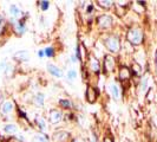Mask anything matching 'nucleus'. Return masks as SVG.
Returning <instances> with one entry per match:
<instances>
[{
    "label": "nucleus",
    "instance_id": "1",
    "mask_svg": "<svg viewBox=\"0 0 157 142\" xmlns=\"http://www.w3.org/2000/svg\"><path fill=\"white\" fill-rule=\"evenodd\" d=\"M126 40L132 45H140L143 41V31L138 27H132L126 33Z\"/></svg>",
    "mask_w": 157,
    "mask_h": 142
},
{
    "label": "nucleus",
    "instance_id": "2",
    "mask_svg": "<svg viewBox=\"0 0 157 142\" xmlns=\"http://www.w3.org/2000/svg\"><path fill=\"white\" fill-rule=\"evenodd\" d=\"M104 44H105V46L106 49L112 52V53H116L119 51V49H121V40L118 38L117 36H109L105 41H104Z\"/></svg>",
    "mask_w": 157,
    "mask_h": 142
},
{
    "label": "nucleus",
    "instance_id": "3",
    "mask_svg": "<svg viewBox=\"0 0 157 142\" xmlns=\"http://www.w3.org/2000/svg\"><path fill=\"white\" fill-rule=\"evenodd\" d=\"M112 23H113L112 17L109 14H103V16H99L97 18V24L101 29H109L112 25Z\"/></svg>",
    "mask_w": 157,
    "mask_h": 142
},
{
    "label": "nucleus",
    "instance_id": "4",
    "mask_svg": "<svg viewBox=\"0 0 157 142\" xmlns=\"http://www.w3.org/2000/svg\"><path fill=\"white\" fill-rule=\"evenodd\" d=\"M115 65H116V59L112 57V55H106L104 57L103 66H104L105 72H111V71H113Z\"/></svg>",
    "mask_w": 157,
    "mask_h": 142
},
{
    "label": "nucleus",
    "instance_id": "5",
    "mask_svg": "<svg viewBox=\"0 0 157 142\" xmlns=\"http://www.w3.org/2000/svg\"><path fill=\"white\" fill-rule=\"evenodd\" d=\"M48 120H50V122H51L52 124L59 123V122L63 120V114H62V111L57 110V109H52V110L50 111V114H48Z\"/></svg>",
    "mask_w": 157,
    "mask_h": 142
},
{
    "label": "nucleus",
    "instance_id": "6",
    "mask_svg": "<svg viewBox=\"0 0 157 142\" xmlns=\"http://www.w3.org/2000/svg\"><path fill=\"white\" fill-rule=\"evenodd\" d=\"M69 137H70V134L65 130H58V132H55L52 135L53 142H65Z\"/></svg>",
    "mask_w": 157,
    "mask_h": 142
},
{
    "label": "nucleus",
    "instance_id": "7",
    "mask_svg": "<svg viewBox=\"0 0 157 142\" xmlns=\"http://www.w3.org/2000/svg\"><path fill=\"white\" fill-rule=\"evenodd\" d=\"M97 96H98V93H97V90H96L94 87H91V85H87L86 93H85V97H86L87 102H89V103L96 102V100H97Z\"/></svg>",
    "mask_w": 157,
    "mask_h": 142
},
{
    "label": "nucleus",
    "instance_id": "8",
    "mask_svg": "<svg viewBox=\"0 0 157 142\" xmlns=\"http://www.w3.org/2000/svg\"><path fill=\"white\" fill-rule=\"evenodd\" d=\"M47 71H48L52 76L57 77V78H60V77H63L64 76L62 69H60V68H58L57 65H55V64H52V63L47 64Z\"/></svg>",
    "mask_w": 157,
    "mask_h": 142
},
{
    "label": "nucleus",
    "instance_id": "9",
    "mask_svg": "<svg viewBox=\"0 0 157 142\" xmlns=\"http://www.w3.org/2000/svg\"><path fill=\"white\" fill-rule=\"evenodd\" d=\"M89 65H90V70L92 71V72L98 73V72L101 71V64H99V61H98L94 55H91L90 56V58H89Z\"/></svg>",
    "mask_w": 157,
    "mask_h": 142
},
{
    "label": "nucleus",
    "instance_id": "10",
    "mask_svg": "<svg viewBox=\"0 0 157 142\" xmlns=\"http://www.w3.org/2000/svg\"><path fill=\"white\" fill-rule=\"evenodd\" d=\"M13 58L18 61V62H26L29 58H30V53L27 50H20V51H17Z\"/></svg>",
    "mask_w": 157,
    "mask_h": 142
},
{
    "label": "nucleus",
    "instance_id": "11",
    "mask_svg": "<svg viewBox=\"0 0 157 142\" xmlns=\"http://www.w3.org/2000/svg\"><path fill=\"white\" fill-rule=\"evenodd\" d=\"M131 77V71L130 69H128L126 66H122L121 69H119V78L122 82H126V81H129Z\"/></svg>",
    "mask_w": 157,
    "mask_h": 142
},
{
    "label": "nucleus",
    "instance_id": "12",
    "mask_svg": "<svg viewBox=\"0 0 157 142\" xmlns=\"http://www.w3.org/2000/svg\"><path fill=\"white\" fill-rule=\"evenodd\" d=\"M13 109H14V105H13L12 101H5V102L2 103V105H1V112L4 115L11 114L13 111Z\"/></svg>",
    "mask_w": 157,
    "mask_h": 142
},
{
    "label": "nucleus",
    "instance_id": "13",
    "mask_svg": "<svg viewBox=\"0 0 157 142\" xmlns=\"http://www.w3.org/2000/svg\"><path fill=\"white\" fill-rule=\"evenodd\" d=\"M109 89H110L111 96H112L116 101H118V100H119V96H121V91H119V88H118L117 84L111 82L110 84H109Z\"/></svg>",
    "mask_w": 157,
    "mask_h": 142
},
{
    "label": "nucleus",
    "instance_id": "14",
    "mask_svg": "<svg viewBox=\"0 0 157 142\" xmlns=\"http://www.w3.org/2000/svg\"><path fill=\"white\" fill-rule=\"evenodd\" d=\"M36 124L38 126V128L40 129V133H45L47 130V126H46V121L43 117H36Z\"/></svg>",
    "mask_w": 157,
    "mask_h": 142
},
{
    "label": "nucleus",
    "instance_id": "15",
    "mask_svg": "<svg viewBox=\"0 0 157 142\" xmlns=\"http://www.w3.org/2000/svg\"><path fill=\"white\" fill-rule=\"evenodd\" d=\"M4 130H5V133H7L10 135L16 134L18 132V127L16 124H13V123H7V124L4 126Z\"/></svg>",
    "mask_w": 157,
    "mask_h": 142
},
{
    "label": "nucleus",
    "instance_id": "16",
    "mask_svg": "<svg viewBox=\"0 0 157 142\" xmlns=\"http://www.w3.org/2000/svg\"><path fill=\"white\" fill-rule=\"evenodd\" d=\"M10 13L14 17V18H20L21 14H23L21 10L18 7L17 5H11V6H10Z\"/></svg>",
    "mask_w": 157,
    "mask_h": 142
},
{
    "label": "nucleus",
    "instance_id": "17",
    "mask_svg": "<svg viewBox=\"0 0 157 142\" xmlns=\"http://www.w3.org/2000/svg\"><path fill=\"white\" fill-rule=\"evenodd\" d=\"M148 76H144L141 81V85H140V93L141 94H145L147 93V90H149L148 89Z\"/></svg>",
    "mask_w": 157,
    "mask_h": 142
},
{
    "label": "nucleus",
    "instance_id": "18",
    "mask_svg": "<svg viewBox=\"0 0 157 142\" xmlns=\"http://www.w3.org/2000/svg\"><path fill=\"white\" fill-rule=\"evenodd\" d=\"M44 98H45L44 94H37L34 96V98H33V103L37 107H43L44 105Z\"/></svg>",
    "mask_w": 157,
    "mask_h": 142
},
{
    "label": "nucleus",
    "instance_id": "19",
    "mask_svg": "<svg viewBox=\"0 0 157 142\" xmlns=\"http://www.w3.org/2000/svg\"><path fill=\"white\" fill-rule=\"evenodd\" d=\"M14 30H16V32L19 33V34H23L24 32L26 31V27H25V24H24L23 20H21V22H17V23L14 24Z\"/></svg>",
    "mask_w": 157,
    "mask_h": 142
},
{
    "label": "nucleus",
    "instance_id": "20",
    "mask_svg": "<svg viewBox=\"0 0 157 142\" xmlns=\"http://www.w3.org/2000/svg\"><path fill=\"white\" fill-rule=\"evenodd\" d=\"M34 139L38 142H50V139L45 133H37L34 135Z\"/></svg>",
    "mask_w": 157,
    "mask_h": 142
},
{
    "label": "nucleus",
    "instance_id": "21",
    "mask_svg": "<svg viewBox=\"0 0 157 142\" xmlns=\"http://www.w3.org/2000/svg\"><path fill=\"white\" fill-rule=\"evenodd\" d=\"M97 4L103 8H110L111 6L113 5V2H112V1H106V0H104V1L99 0V1H97Z\"/></svg>",
    "mask_w": 157,
    "mask_h": 142
},
{
    "label": "nucleus",
    "instance_id": "22",
    "mask_svg": "<svg viewBox=\"0 0 157 142\" xmlns=\"http://www.w3.org/2000/svg\"><path fill=\"white\" fill-rule=\"evenodd\" d=\"M59 104H60V107H63L64 109H70L71 108V102L69 100H60L59 101Z\"/></svg>",
    "mask_w": 157,
    "mask_h": 142
},
{
    "label": "nucleus",
    "instance_id": "23",
    "mask_svg": "<svg viewBox=\"0 0 157 142\" xmlns=\"http://www.w3.org/2000/svg\"><path fill=\"white\" fill-rule=\"evenodd\" d=\"M131 70L134 71L135 75H141L142 68H141V65H140L138 63H134V65H132V68H131Z\"/></svg>",
    "mask_w": 157,
    "mask_h": 142
},
{
    "label": "nucleus",
    "instance_id": "24",
    "mask_svg": "<svg viewBox=\"0 0 157 142\" xmlns=\"http://www.w3.org/2000/svg\"><path fill=\"white\" fill-rule=\"evenodd\" d=\"M67 78L70 79V81H73V79L77 77V71L73 70V69H70V70L67 71Z\"/></svg>",
    "mask_w": 157,
    "mask_h": 142
},
{
    "label": "nucleus",
    "instance_id": "25",
    "mask_svg": "<svg viewBox=\"0 0 157 142\" xmlns=\"http://www.w3.org/2000/svg\"><path fill=\"white\" fill-rule=\"evenodd\" d=\"M44 53L46 57H53L55 56V50L52 49V47H46L45 50H44Z\"/></svg>",
    "mask_w": 157,
    "mask_h": 142
},
{
    "label": "nucleus",
    "instance_id": "26",
    "mask_svg": "<svg viewBox=\"0 0 157 142\" xmlns=\"http://www.w3.org/2000/svg\"><path fill=\"white\" fill-rule=\"evenodd\" d=\"M12 71H13V66L11 65V64H7V66H6V69H5V73L6 75H10L11 76V73H12Z\"/></svg>",
    "mask_w": 157,
    "mask_h": 142
},
{
    "label": "nucleus",
    "instance_id": "27",
    "mask_svg": "<svg viewBox=\"0 0 157 142\" xmlns=\"http://www.w3.org/2000/svg\"><path fill=\"white\" fill-rule=\"evenodd\" d=\"M40 4H41V10L43 11H46L48 6H50V2L48 1H40Z\"/></svg>",
    "mask_w": 157,
    "mask_h": 142
},
{
    "label": "nucleus",
    "instance_id": "28",
    "mask_svg": "<svg viewBox=\"0 0 157 142\" xmlns=\"http://www.w3.org/2000/svg\"><path fill=\"white\" fill-rule=\"evenodd\" d=\"M77 59H78V57H77V56H71V63H76V62H77Z\"/></svg>",
    "mask_w": 157,
    "mask_h": 142
},
{
    "label": "nucleus",
    "instance_id": "29",
    "mask_svg": "<svg viewBox=\"0 0 157 142\" xmlns=\"http://www.w3.org/2000/svg\"><path fill=\"white\" fill-rule=\"evenodd\" d=\"M103 142H113V140H112L111 137H109V136H106V137L103 140Z\"/></svg>",
    "mask_w": 157,
    "mask_h": 142
},
{
    "label": "nucleus",
    "instance_id": "30",
    "mask_svg": "<svg viewBox=\"0 0 157 142\" xmlns=\"http://www.w3.org/2000/svg\"><path fill=\"white\" fill-rule=\"evenodd\" d=\"M38 56H39L40 58H43V57L45 56V53H44V50H40V51H38Z\"/></svg>",
    "mask_w": 157,
    "mask_h": 142
},
{
    "label": "nucleus",
    "instance_id": "31",
    "mask_svg": "<svg viewBox=\"0 0 157 142\" xmlns=\"http://www.w3.org/2000/svg\"><path fill=\"white\" fill-rule=\"evenodd\" d=\"M72 142H85L83 139H79V137H77V139H75V140H72Z\"/></svg>",
    "mask_w": 157,
    "mask_h": 142
},
{
    "label": "nucleus",
    "instance_id": "32",
    "mask_svg": "<svg viewBox=\"0 0 157 142\" xmlns=\"http://www.w3.org/2000/svg\"><path fill=\"white\" fill-rule=\"evenodd\" d=\"M92 11H94V6H92V5H90L89 8H87V13H91Z\"/></svg>",
    "mask_w": 157,
    "mask_h": 142
},
{
    "label": "nucleus",
    "instance_id": "33",
    "mask_svg": "<svg viewBox=\"0 0 157 142\" xmlns=\"http://www.w3.org/2000/svg\"><path fill=\"white\" fill-rule=\"evenodd\" d=\"M1 25H2V17L0 16V26H1Z\"/></svg>",
    "mask_w": 157,
    "mask_h": 142
},
{
    "label": "nucleus",
    "instance_id": "34",
    "mask_svg": "<svg viewBox=\"0 0 157 142\" xmlns=\"http://www.w3.org/2000/svg\"><path fill=\"white\" fill-rule=\"evenodd\" d=\"M155 58H156V68H157V51H156V56H155Z\"/></svg>",
    "mask_w": 157,
    "mask_h": 142
}]
</instances>
